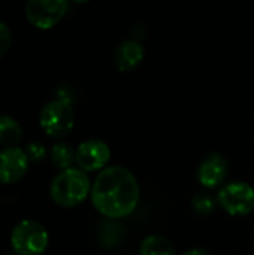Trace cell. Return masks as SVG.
<instances>
[{"mask_svg": "<svg viewBox=\"0 0 254 255\" xmlns=\"http://www.w3.org/2000/svg\"><path fill=\"white\" fill-rule=\"evenodd\" d=\"M91 202L105 217H129L139 203V185L135 175L121 166L103 169L91 188Z\"/></svg>", "mask_w": 254, "mask_h": 255, "instance_id": "obj_1", "label": "cell"}, {"mask_svg": "<svg viewBox=\"0 0 254 255\" xmlns=\"http://www.w3.org/2000/svg\"><path fill=\"white\" fill-rule=\"evenodd\" d=\"M139 255H175V248L165 236L150 235L142 239Z\"/></svg>", "mask_w": 254, "mask_h": 255, "instance_id": "obj_11", "label": "cell"}, {"mask_svg": "<svg viewBox=\"0 0 254 255\" xmlns=\"http://www.w3.org/2000/svg\"><path fill=\"white\" fill-rule=\"evenodd\" d=\"M24 151H25V154L28 157V161H31V163H40L46 157L45 146L40 145V143H37V142H33V143L27 145V148Z\"/></svg>", "mask_w": 254, "mask_h": 255, "instance_id": "obj_15", "label": "cell"}, {"mask_svg": "<svg viewBox=\"0 0 254 255\" xmlns=\"http://www.w3.org/2000/svg\"><path fill=\"white\" fill-rule=\"evenodd\" d=\"M91 193L90 179L85 172L70 167L60 172L51 182L49 194L55 205L61 208H75L85 202Z\"/></svg>", "mask_w": 254, "mask_h": 255, "instance_id": "obj_2", "label": "cell"}, {"mask_svg": "<svg viewBox=\"0 0 254 255\" xmlns=\"http://www.w3.org/2000/svg\"><path fill=\"white\" fill-rule=\"evenodd\" d=\"M228 176V161L220 154H210L205 157L198 169V179L205 188L219 187Z\"/></svg>", "mask_w": 254, "mask_h": 255, "instance_id": "obj_9", "label": "cell"}, {"mask_svg": "<svg viewBox=\"0 0 254 255\" xmlns=\"http://www.w3.org/2000/svg\"><path fill=\"white\" fill-rule=\"evenodd\" d=\"M19 140H21L19 123L9 115H0V145L6 148H15Z\"/></svg>", "mask_w": 254, "mask_h": 255, "instance_id": "obj_12", "label": "cell"}, {"mask_svg": "<svg viewBox=\"0 0 254 255\" xmlns=\"http://www.w3.org/2000/svg\"><path fill=\"white\" fill-rule=\"evenodd\" d=\"M75 155L76 164L82 172H96L108 164L111 158V149L103 140L90 139L78 145Z\"/></svg>", "mask_w": 254, "mask_h": 255, "instance_id": "obj_7", "label": "cell"}, {"mask_svg": "<svg viewBox=\"0 0 254 255\" xmlns=\"http://www.w3.org/2000/svg\"><path fill=\"white\" fill-rule=\"evenodd\" d=\"M144 57H145L144 46L139 42L129 39L117 46L114 61L120 72H132L142 63Z\"/></svg>", "mask_w": 254, "mask_h": 255, "instance_id": "obj_10", "label": "cell"}, {"mask_svg": "<svg viewBox=\"0 0 254 255\" xmlns=\"http://www.w3.org/2000/svg\"><path fill=\"white\" fill-rule=\"evenodd\" d=\"M28 164L25 151L18 146L0 151V184L12 185L19 182L25 176Z\"/></svg>", "mask_w": 254, "mask_h": 255, "instance_id": "obj_8", "label": "cell"}, {"mask_svg": "<svg viewBox=\"0 0 254 255\" xmlns=\"http://www.w3.org/2000/svg\"><path fill=\"white\" fill-rule=\"evenodd\" d=\"M67 9L66 0H31L25 4V18L33 27L48 30L63 19Z\"/></svg>", "mask_w": 254, "mask_h": 255, "instance_id": "obj_6", "label": "cell"}, {"mask_svg": "<svg viewBox=\"0 0 254 255\" xmlns=\"http://www.w3.org/2000/svg\"><path fill=\"white\" fill-rule=\"evenodd\" d=\"M192 206H193V211L201 215V217H207L210 214H213V211L216 209V200L207 194V193H199L193 197L192 200Z\"/></svg>", "mask_w": 254, "mask_h": 255, "instance_id": "obj_14", "label": "cell"}, {"mask_svg": "<svg viewBox=\"0 0 254 255\" xmlns=\"http://www.w3.org/2000/svg\"><path fill=\"white\" fill-rule=\"evenodd\" d=\"M51 161L52 164L60 169L61 172L63 170H67L72 167L73 163H76V155H75V151L70 145L64 143V142H60V143H55L52 148H51Z\"/></svg>", "mask_w": 254, "mask_h": 255, "instance_id": "obj_13", "label": "cell"}, {"mask_svg": "<svg viewBox=\"0 0 254 255\" xmlns=\"http://www.w3.org/2000/svg\"><path fill=\"white\" fill-rule=\"evenodd\" d=\"M181 255H213L210 251H207V250H202V248H195V250H189V251H186L184 254Z\"/></svg>", "mask_w": 254, "mask_h": 255, "instance_id": "obj_17", "label": "cell"}, {"mask_svg": "<svg viewBox=\"0 0 254 255\" xmlns=\"http://www.w3.org/2000/svg\"><path fill=\"white\" fill-rule=\"evenodd\" d=\"M4 255H16V254H10V253H9V254H4Z\"/></svg>", "mask_w": 254, "mask_h": 255, "instance_id": "obj_18", "label": "cell"}, {"mask_svg": "<svg viewBox=\"0 0 254 255\" xmlns=\"http://www.w3.org/2000/svg\"><path fill=\"white\" fill-rule=\"evenodd\" d=\"M39 124L45 134L52 139L67 136L75 126L72 102L67 97H60L46 103L39 114Z\"/></svg>", "mask_w": 254, "mask_h": 255, "instance_id": "obj_3", "label": "cell"}, {"mask_svg": "<svg viewBox=\"0 0 254 255\" xmlns=\"http://www.w3.org/2000/svg\"><path fill=\"white\" fill-rule=\"evenodd\" d=\"M10 45H12V33L9 27L0 21V58L7 54V51L10 49Z\"/></svg>", "mask_w": 254, "mask_h": 255, "instance_id": "obj_16", "label": "cell"}, {"mask_svg": "<svg viewBox=\"0 0 254 255\" xmlns=\"http://www.w3.org/2000/svg\"><path fill=\"white\" fill-rule=\"evenodd\" d=\"M217 202L229 215L246 217L254 211V188L244 181L231 182L220 190Z\"/></svg>", "mask_w": 254, "mask_h": 255, "instance_id": "obj_5", "label": "cell"}, {"mask_svg": "<svg viewBox=\"0 0 254 255\" xmlns=\"http://www.w3.org/2000/svg\"><path fill=\"white\" fill-rule=\"evenodd\" d=\"M46 229L31 220L18 223L10 233V247L16 255H42L48 248Z\"/></svg>", "mask_w": 254, "mask_h": 255, "instance_id": "obj_4", "label": "cell"}]
</instances>
